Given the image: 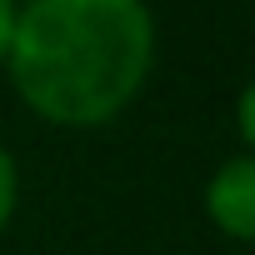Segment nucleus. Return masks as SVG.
<instances>
[{"label": "nucleus", "mask_w": 255, "mask_h": 255, "mask_svg": "<svg viewBox=\"0 0 255 255\" xmlns=\"http://www.w3.org/2000/svg\"><path fill=\"white\" fill-rule=\"evenodd\" d=\"M15 5H25V0H15Z\"/></svg>", "instance_id": "nucleus-6"}, {"label": "nucleus", "mask_w": 255, "mask_h": 255, "mask_svg": "<svg viewBox=\"0 0 255 255\" xmlns=\"http://www.w3.org/2000/svg\"><path fill=\"white\" fill-rule=\"evenodd\" d=\"M15 15H20L15 0H0V70H5V55H10V40H15Z\"/></svg>", "instance_id": "nucleus-5"}, {"label": "nucleus", "mask_w": 255, "mask_h": 255, "mask_svg": "<svg viewBox=\"0 0 255 255\" xmlns=\"http://www.w3.org/2000/svg\"><path fill=\"white\" fill-rule=\"evenodd\" d=\"M235 130H240V140H245V155H255V80L240 90V100H235Z\"/></svg>", "instance_id": "nucleus-4"}, {"label": "nucleus", "mask_w": 255, "mask_h": 255, "mask_svg": "<svg viewBox=\"0 0 255 255\" xmlns=\"http://www.w3.org/2000/svg\"><path fill=\"white\" fill-rule=\"evenodd\" d=\"M15 210H20V165H15V155L5 145H0V235L10 230Z\"/></svg>", "instance_id": "nucleus-3"}, {"label": "nucleus", "mask_w": 255, "mask_h": 255, "mask_svg": "<svg viewBox=\"0 0 255 255\" xmlns=\"http://www.w3.org/2000/svg\"><path fill=\"white\" fill-rule=\"evenodd\" d=\"M155 70L145 0H25L5 55L20 105L60 130H100L140 100Z\"/></svg>", "instance_id": "nucleus-1"}, {"label": "nucleus", "mask_w": 255, "mask_h": 255, "mask_svg": "<svg viewBox=\"0 0 255 255\" xmlns=\"http://www.w3.org/2000/svg\"><path fill=\"white\" fill-rule=\"evenodd\" d=\"M205 220L240 245H255V155H230L205 180Z\"/></svg>", "instance_id": "nucleus-2"}]
</instances>
